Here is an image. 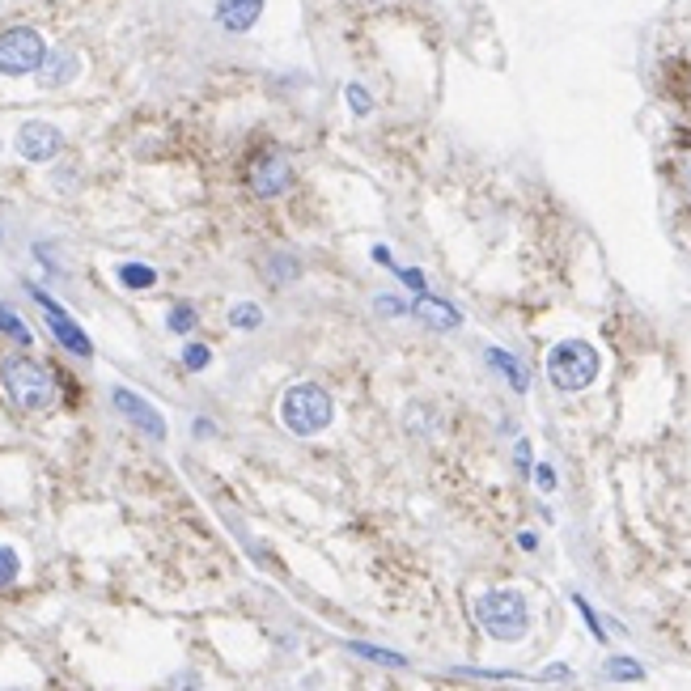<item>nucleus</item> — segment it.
Instances as JSON below:
<instances>
[{"label":"nucleus","mask_w":691,"mask_h":691,"mask_svg":"<svg viewBox=\"0 0 691 691\" xmlns=\"http://www.w3.org/2000/svg\"><path fill=\"white\" fill-rule=\"evenodd\" d=\"M0 387H5L9 403L22 407V412H42V407L56 403V382H51V374L42 369L39 360L5 357L0 360Z\"/></svg>","instance_id":"f257e3e1"},{"label":"nucleus","mask_w":691,"mask_h":691,"mask_svg":"<svg viewBox=\"0 0 691 691\" xmlns=\"http://www.w3.org/2000/svg\"><path fill=\"white\" fill-rule=\"evenodd\" d=\"M335 416V403L331 395L314 382H302V387L285 390V399H280V420H285V429H293L297 437H314L331 425Z\"/></svg>","instance_id":"f03ea898"},{"label":"nucleus","mask_w":691,"mask_h":691,"mask_svg":"<svg viewBox=\"0 0 691 691\" xmlns=\"http://www.w3.org/2000/svg\"><path fill=\"white\" fill-rule=\"evenodd\" d=\"M475 620L488 636L497 640H522L526 628H530V615H526V598L518 590H492L475 602Z\"/></svg>","instance_id":"7ed1b4c3"},{"label":"nucleus","mask_w":691,"mask_h":691,"mask_svg":"<svg viewBox=\"0 0 691 691\" xmlns=\"http://www.w3.org/2000/svg\"><path fill=\"white\" fill-rule=\"evenodd\" d=\"M547 378L556 390H585L598 378V352L585 340H565L547 352Z\"/></svg>","instance_id":"20e7f679"},{"label":"nucleus","mask_w":691,"mask_h":691,"mask_svg":"<svg viewBox=\"0 0 691 691\" xmlns=\"http://www.w3.org/2000/svg\"><path fill=\"white\" fill-rule=\"evenodd\" d=\"M42 60H47V47H42L39 30L30 26H14L0 34V72L5 77H26V72H39Z\"/></svg>","instance_id":"39448f33"},{"label":"nucleus","mask_w":691,"mask_h":691,"mask_svg":"<svg viewBox=\"0 0 691 691\" xmlns=\"http://www.w3.org/2000/svg\"><path fill=\"white\" fill-rule=\"evenodd\" d=\"M30 293H34V302L42 305V314H47V322H51V335H56L60 344L69 348V352H77V357H94V344H89V335H85L81 327H77V322H72V318L64 314V310H60V305L51 302V297H47L42 289H30Z\"/></svg>","instance_id":"423d86ee"},{"label":"nucleus","mask_w":691,"mask_h":691,"mask_svg":"<svg viewBox=\"0 0 691 691\" xmlns=\"http://www.w3.org/2000/svg\"><path fill=\"white\" fill-rule=\"evenodd\" d=\"M60 149H64V136H60L51 124H42V119H30V124H22V132H17V153H22L26 162H51Z\"/></svg>","instance_id":"0eeeda50"},{"label":"nucleus","mask_w":691,"mask_h":691,"mask_svg":"<svg viewBox=\"0 0 691 691\" xmlns=\"http://www.w3.org/2000/svg\"><path fill=\"white\" fill-rule=\"evenodd\" d=\"M111 403H115V412H124L127 420H132L136 429H145L149 437H157V442L166 437V420H162V412H157V407H149V403L140 399L136 390L115 387V390H111Z\"/></svg>","instance_id":"6e6552de"},{"label":"nucleus","mask_w":691,"mask_h":691,"mask_svg":"<svg viewBox=\"0 0 691 691\" xmlns=\"http://www.w3.org/2000/svg\"><path fill=\"white\" fill-rule=\"evenodd\" d=\"M289 162L280 157V153H267V157H259L255 162V170H250V187L259 195H280L285 187H289Z\"/></svg>","instance_id":"1a4fd4ad"},{"label":"nucleus","mask_w":691,"mask_h":691,"mask_svg":"<svg viewBox=\"0 0 691 691\" xmlns=\"http://www.w3.org/2000/svg\"><path fill=\"white\" fill-rule=\"evenodd\" d=\"M412 314L420 318V322H429L433 331H454L458 322H462V314H458L450 302H442V297H433V293H420L412 305Z\"/></svg>","instance_id":"9d476101"},{"label":"nucleus","mask_w":691,"mask_h":691,"mask_svg":"<svg viewBox=\"0 0 691 691\" xmlns=\"http://www.w3.org/2000/svg\"><path fill=\"white\" fill-rule=\"evenodd\" d=\"M259 14H263V0H221V5H217V22H221L225 30H234V34L255 26Z\"/></svg>","instance_id":"9b49d317"},{"label":"nucleus","mask_w":691,"mask_h":691,"mask_svg":"<svg viewBox=\"0 0 691 691\" xmlns=\"http://www.w3.org/2000/svg\"><path fill=\"white\" fill-rule=\"evenodd\" d=\"M77 72H81V60L72 56V51H47V60H42V69H39V81H42V89H60Z\"/></svg>","instance_id":"f8f14e48"},{"label":"nucleus","mask_w":691,"mask_h":691,"mask_svg":"<svg viewBox=\"0 0 691 691\" xmlns=\"http://www.w3.org/2000/svg\"><path fill=\"white\" fill-rule=\"evenodd\" d=\"M488 360H492V369H500V374L509 378L513 390H526V369L509 357V352H500V348H488Z\"/></svg>","instance_id":"ddd939ff"},{"label":"nucleus","mask_w":691,"mask_h":691,"mask_svg":"<svg viewBox=\"0 0 691 691\" xmlns=\"http://www.w3.org/2000/svg\"><path fill=\"white\" fill-rule=\"evenodd\" d=\"M119 280H124V289H153L157 285V272L145 267V263H124L119 267Z\"/></svg>","instance_id":"4468645a"},{"label":"nucleus","mask_w":691,"mask_h":691,"mask_svg":"<svg viewBox=\"0 0 691 691\" xmlns=\"http://www.w3.org/2000/svg\"><path fill=\"white\" fill-rule=\"evenodd\" d=\"M602 675L615 678V683H636V678H645V666L632 662V658H611V662L602 666Z\"/></svg>","instance_id":"2eb2a0df"},{"label":"nucleus","mask_w":691,"mask_h":691,"mask_svg":"<svg viewBox=\"0 0 691 691\" xmlns=\"http://www.w3.org/2000/svg\"><path fill=\"white\" fill-rule=\"evenodd\" d=\"M229 322H234L238 331H255V327L263 322V310H259V305H250V302H242V305H234Z\"/></svg>","instance_id":"dca6fc26"},{"label":"nucleus","mask_w":691,"mask_h":691,"mask_svg":"<svg viewBox=\"0 0 691 691\" xmlns=\"http://www.w3.org/2000/svg\"><path fill=\"white\" fill-rule=\"evenodd\" d=\"M0 331L5 335H14L17 344H30V331H26V322H22V318L14 314V310H9V305L0 302Z\"/></svg>","instance_id":"f3484780"},{"label":"nucleus","mask_w":691,"mask_h":691,"mask_svg":"<svg viewBox=\"0 0 691 691\" xmlns=\"http://www.w3.org/2000/svg\"><path fill=\"white\" fill-rule=\"evenodd\" d=\"M348 649L357 653V658H369V662H382V666H407V662L399 658V653L378 649V645H348Z\"/></svg>","instance_id":"a211bd4d"},{"label":"nucleus","mask_w":691,"mask_h":691,"mask_svg":"<svg viewBox=\"0 0 691 691\" xmlns=\"http://www.w3.org/2000/svg\"><path fill=\"white\" fill-rule=\"evenodd\" d=\"M17 568H22L17 552H14V547H5V543H0V590H5V585H14Z\"/></svg>","instance_id":"6ab92c4d"},{"label":"nucleus","mask_w":691,"mask_h":691,"mask_svg":"<svg viewBox=\"0 0 691 691\" xmlns=\"http://www.w3.org/2000/svg\"><path fill=\"white\" fill-rule=\"evenodd\" d=\"M166 322H170V331L187 335V331H191V327H195V310H191V305H174Z\"/></svg>","instance_id":"aec40b11"},{"label":"nucleus","mask_w":691,"mask_h":691,"mask_svg":"<svg viewBox=\"0 0 691 691\" xmlns=\"http://www.w3.org/2000/svg\"><path fill=\"white\" fill-rule=\"evenodd\" d=\"M348 107H352L357 115H369V111H374V98L365 94L360 85H348Z\"/></svg>","instance_id":"412c9836"},{"label":"nucleus","mask_w":691,"mask_h":691,"mask_svg":"<svg viewBox=\"0 0 691 691\" xmlns=\"http://www.w3.org/2000/svg\"><path fill=\"white\" fill-rule=\"evenodd\" d=\"M208 360H212V352H208L204 344H187V352H182V365H187V369H204Z\"/></svg>","instance_id":"4be33fe9"},{"label":"nucleus","mask_w":691,"mask_h":691,"mask_svg":"<svg viewBox=\"0 0 691 691\" xmlns=\"http://www.w3.org/2000/svg\"><path fill=\"white\" fill-rule=\"evenodd\" d=\"M573 602H577V611H581V620L590 623V632H594L598 640H602V636H607V632H602V623H598V615H594V611H590V602H585V598H581V594H573Z\"/></svg>","instance_id":"5701e85b"},{"label":"nucleus","mask_w":691,"mask_h":691,"mask_svg":"<svg viewBox=\"0 0 691 691\" xmlns=\"http://www.w3.org/2000/svg\"><path fill=\"white\" fill-rule=\"evenodd\" d=\"M378 310H382V314H403L407 305H403L399 297H378Z\"/></svg>","instance_id":"b1692460"},{"label":"nucleus","mask_w":691,"mask_h":691,"mask_svg":"<svg viewBox=\"0 0 691 691\" xmlns=\"http://www.w3.org/2000/svg\"><path fill=\"white\" fill-rule=\"evenodd\" d=\"M399 276H403V285H412L416 293H429V289H425V276H420L416 267H407V272H399Z\"/></svg>","instance_id":"393cba45"},{"label":"nucleus","mask_w":691,"mask_h":691,"mask_svg":"<svg viewBox=\"0 0 691 691\" xmlns=\"http://www.w3.org/2000/svg\"><path fill=\"white\" fill-rule=\"evenodd\" d=\"M535 475H539V488H556V471L552 467H539Z\"/></svg>","instance_id":"a878e982"},{"label":"nucleus","mask_w":691,"mask_h":691,"mask_svg":"<svg viewBox=\"0 0 691 691\" xmlns=\"http://www.w3.org/2000/svg\"><path fill=\"white\" fill-rule=\"evenodd\" d=\"M374 259L382 263V267H395V259H390V250H387V247H374Z\"/></svg>","instance_id":"bb28decb"},{"label":"nucleus","mask_w":691,"mask_h":691,"mask_svg":"<svg viewBox=\"0 0 691 691\" xmlns=\"http://www.w3.org/2000/svg\"><path fill=\"white\" fill-rule=\"evenodd\" d=\"M518 462H522V467H530V445H526V442H518Z\"/></svg>","instance_id":"cd10ccee"}]
</instances>
